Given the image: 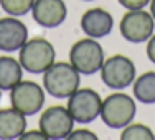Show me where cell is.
<instances>
[{
  "mask_svg": "<svg viewBox=\"0 0 155 140\" xmlns=\"http://www.w3.org/2000/svg\"><path fill=\"white\" fill-rule=\"evenodd\" d=\"M81 74L71 63H53L43 73V87L46 93L56 99L69 97L73 93L79 89Z\"/></svg>",
  "mask_w": 155,
  "mask_h": 140,
  "instance_id": "cell-1",
  "label": "cell"
},
{
  "mask_svg": "<svg viewBox=\"0 0 155 140\" xmlns=\"http://www.w3.org/2000/svg\"><path fill=\"white\" fill-rule=\"evenodd\" d=\"M54 58H56L54 46L41 36L28 40L18 53V61L21 68L31 74H43L54 63Z\"/></svg>",
  "mask_w": 155,
  "mask_h": 140,
  "instance_id": "cell-2",
  "label": "cell"
},
{
  "mask_svg": "<svg viewBox=\"0 0 155 140\" xmlns=\"http://www.w3.org/2000/svg\"><path fill=\"white\" fill-rule=\"evenodd\" d=\"M137 112L135 101L124 93L110 94L102 101L99 117L109 129H124L132 124Z\"/></svg>",
  "mask_w": 155,
  "mask_h": 140,
  "instance_id": "cell-3",
  "label": "cell"
},
{
  "mask_svg": "<svg viewBox=\"0 0 155 140\" xmlns=\"http://www.w3.org/2000/svg\"><path fill=\"white\" fill-rule=\"evenodd\" d=\"M69 63L78 69L79 74H96L101 71L104 63V50L94 38L78 40L69 50Z\"/></svg>",
  "mask_w": 155,
  "mask_h": 140,
  "instance_id": "cell-4",
  "label": "cell"
},
{
  "mask_svg": "<svg viewBox=\"0 0 155 140\" xmlns=\"http://www.w3.org/2000/svg\"><path fill=\"white\" fill-rule=\"evenodd\" d=\"M101 79L109 89H125L135 81V66L130 58L124 54H114L102 63Z\"/></svg>",
  "mask_w": 155,
  "mask_h": 140,
  "instance_id": "cell-5",
  "label": "cell"
},
{
  "mask_svg": "<svg viewBox=\"0 0 155 140\" xmlns=\"http://www.w3.org/2000/svg\"><path fill=\"white\" fill-rule=\"evenodd\" d=\"M102 99L97 91L91 87L78 89L68 97V110L78 124H91L101 114Z\"/></svg>",
  "mask_w": 155,
  "mask_h": 140,
  "instance_id": "cell-6",
  "label": "cell"
},
{
  "mask_svg": "<svg viewBox=\"0 0 155 140\" xmlns=\"http://www.w3.org/2000/svg\"><path fill=\"white\" fill-rule=\"evenodd\" d=\"M119 30L124 40L130 43H143L149 41V38L153 35L155 20L150 15V12L140 10H127L124 17L120 18Z\"/></svg>",
  "mask_w": 155,
  "mask_h": 140,
  "instance_id": "cell-7",
  "label": "cell"
},
{
  "mask_svg": "<svg viewBox=\"0 0 155 140\" xmlns=\"http://www.w3.org/2000/svg\"><path fill=\"white\" fill-rule=\"evenodd\" d=\"M10 104L23 116H35L45 104V91L35 81H23L10 89Z\"/></svg>",
  "mask_w": 155,
  "mask_h": 140,
  "instance_id": "cell-8",
  "label": "cell"
},
{
  "mask_svg": "<svg viewBox=\"0 0 155 140\" xmlns=\"http://www.w3.org/2000/svg\"><path fill=\"white\" fill-rule=\"evenodd\" d=\"M74 119L68 107L51 106L40 116V130L50 140H64L74 130Z\"/></svg>",
  "mask_w": 155,
  "mask_h": 140,
  "instance_id": "cell-9",
  "label": "cell"
},
{
  "mask_svg": "<svg viewBox=\"0 0 155 140\" xmlns=\"http://www.w3.org/2000/svg\"><path fill=\"white\" fill-rule=\"evenodd\" d=\"M28 41V28L17 17L0 18V50L5 53L20 51V48Z\"/></svg>",
  "mask_w": 155,
  "mask_h": 140,
  "instance_id": "cell-10",
  "label": "cell"
},
{
  "mask_svg": "<svg viewBox=\"0 0 155 140\" xmlns=\"http://www.w3.org/2000/svg\"><path fill=\"white\" fill-rule=\"evenodd\" d=\"M33 20L43 28L60 27L68 17L64 0H35L31 7Z\"/></svg>",
  "mask_w": 155,
  "mask_h": 140,
  "instance_id": "cell-11",
  "label": "cell"
},
{
  "mask_svg": "<svg viewBox=\"0 0 155 140\" xmlns=\"http://www.w3.org/2000/svg\"><path fill=\"white\" fill-rule=\"evenodd\" d=\"M81 28L89 38H104L114 28V18L107 10L96 7L89 8L81 17Z\"/></svg>",
  "mask_w": 155,
  "mask_h": 140,
  "instance_id": "cell-12",
  "label": "cell"
},
{
  "mask_svg": "<svg viewBox=\"0 0 155 140\" xmlns=\"http://www.w3.org/2000/svg\"><path fill=\"white\" fill-rule=\"evenodd\" d=\"M27 116L13 107L0 109V140H17L27 130Z\"/></svg>",
  "mask_w": 155,
  "mask_h": 140,
  "instance_id": "cell-13",
  "label": "cell"
},
{
  "mask_svg": "<svg viewBox=\"0 0 155 140\" xmlns=\"http://www.w3.org/2000/svg\"><path fill=\"white\" fill-rule=\"evenodd\" d=\"M23 78L20 61L12 56H0V89L10 91Z\"/></svg>",
  "mask_w": 155,
  "mask_h": 140,
  "instance_id": "cell-14",
  "label": "cell"
},
{
  "mask_svg": "<svg viewBox=\"0 0 155 140\" xmlns=\"http://www.w3.org/2000/svg\"><path fill=\"white\" fill-rule=\"evenodd\" d=\"M134 97L142 104H155V71H147L134 81Z\"/></svg>",
  "mask_w": 155,
  "mask_h": 140,
  "instance_id": "cell-15",
  "label": "cell"
},
{
  "mask_svg": "<svg viewBox=\"0 0 155 140\" xmlns=\"http://www.w3.org/2000/svg\"><path fill=\"white\" fill-rule=\"evenodd\" d=\"M120 140H155V134L145 124H129L122 129Z\"/></svg>",
  "mask_w": 155,
  "mask_h": 140,
  "instance_id": "cell-16",
  "label": "cell"
},
{
  "mask_svg": "<svg viewBox=\"0 0 155 140\" xmlns=\"http://www.w3.org/2000/svg\"><path fill=\"white\" fill-rule=\"evenodd\" d=\"M35 0H0V8L12 17H21L31 12Z\"/></svg>",
  "mask_w": 155,
  "mask_h": 140,
  "instance_id": "cell-17",
  "label": "cell"
},
{
  "mask_svg": "<svg viewBox=\"0 0 155 140\" xmlns=\"http://www.w3.org/2000/svg\"><path fill=\"white\" fill-rule=\"evenodd\" d=\"M64 140H99V137L87 129H78V130H73Z\"/></svg>",
  "mask_w": 155,
  "mask_h": 140,
  "instance_id": "cell-18",
  "label": "cell"
},
{
  "mask_svg": "<svg viewBox=\"0 0 155 140\" xmlns=\"http://www.w3.org/2000/svg\"><path fill=\"white\" fill-rule=\"evenodd\" d=\"M117 2L127 10H140V8H145L150 3V0H117Z\"/></svg>",
  "mask_w": 155,
  "mask_h": 140,
  "instance_id": "cell-19",
  "label": "cell"
},
{
  "mask_svg": "<svg viewBox=\"0 0 155 140\" xmlns=\"http://www.w3.org/2000/svg\"><path fill=\"white\" fill-rule=\"evenodd\" d=\"M17 140H50L41 130H25Z\"/></svg>",
  "mask_w": 155,
  "mask_h": 140,
  "instance_id": "cell-20",
  "label": "cell"
},
{
  "mask_svg": "<svg viewBox=\"0 0 155 140\" xmlns=\"http://www.w3.org/2000/svg\"><path fill=\"white\" fill-rule=\"evenodd\" d=\"M147 56L155 64V33L149 38V43H147Z\"/></svg>",
  "mask_w": 155,
  "mask_h": 140,
  "instance_id": "cell-21",
  "label": "cell"
},
{
  "mask_svg": "<svg viewBox=\"0 0 155 140\" xmlns=\"http://www.w3.org/2000/svg\"><path fill=\"white\" fill-rule=\"evenodd\" d=\"M150 15H152L153 20H155V0H150Z\"/></svg>",
  "mask_w": 155,
  "mask_h": 140,
  "instance_id": "cell-22",
  "label": "cell"
},
{
  "mask_svg": "<svg viewBox=\"0 0 155 140\" xmlns=\"http://www.w3.org/2000/svg\"><path fill=\"white\" fill-rule=\"evenodd\" d=\"M0 99H2V89H0Z\"/></svg>",
  "mask_w": 155,
  "mask_h": 140,
  "instance_id": "cell-23",
  "label": "cell"
},
{
  "mask_svg": "<svg viewBox=\"0 0 155 140\" xmlns=\"http://www.w3.org/2000/svg\"><path fill=\"white\" fill-rule=\"evenodd\" d=\"M84 2H91V0H84Z\"/></svg>",
  "mask_w": 155,
  "mask_h": 140,
  "instance_id": "cell-24",
  "label": "cell"
}]
</instances>
